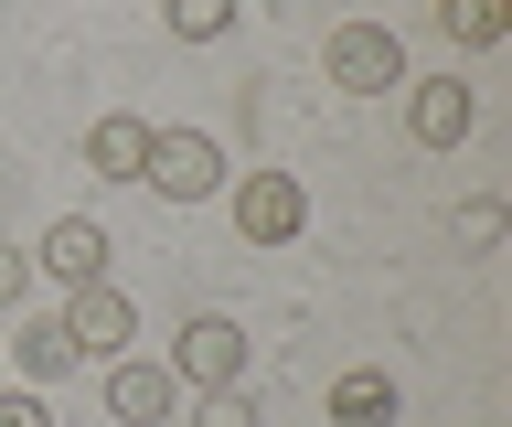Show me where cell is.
<instances>
[{
	"label": "cell",
	"mask_w": 512,
	"mask_h": 427,
	"mask_svg": "<svg viewBox=\"0 0 512 427\" xmlns=\"http://www.w3.org/2000/svg\"><path fill=\"white\" fill-rule=\"evenodd\" d=\"M22 289H32V246H11V235H0V310H11Z\"/></svg>",
	"instance_id": "2e32d148"
},
{
	"label": "cell",
	"mask_w": 512,
	"mask_h": 427,
	"mask_svg": "<svg viewBox=\"0 0 512 427\" xmlns=\"http://www.w3.org/2000/svg\"><path fill=\"white\" fill-rule=\"evenodd\" d=\"M22 374H32V385H54V374H75V342H64L54 321H22Z\"/></svg>",
	"instance_id": "7c38bea8"
},
{
	"label": "cell",
	"mask_w": 512,
	"mask_h": 427,
	"mask_svg": "<svg viewBox=\"0 0 512 427\" xmlns=\"http://www.w3.org/2000/svg\"><path fill=\"white\" fill-rule=\"evenodd\" d=\"M64 342H75V363H118L128 353V331H139V310H128V289H118V278H75V289H64Z\"/></svg>",
	"instance_id": "6da1fadb"
},
{
	"label": "cell",
	"mask_w": 512,
	"mask_h": 427,
	"mask_svg": "<svg viewBox=\"0 0 512 427\" xmlns=\"http://www.w3.org/2000/svg\"><path fill=\"white\" fill-rule=\"evenodd\" d=\"M139 182H150V193H171V203H203V193H224V150H214L203 129H150Z\"/></svg>",
	"instance_id": "3957f363"
},
{
	"label": "cell",
	"mask_w": 512,
	"mask_h": 427,
	"mask_svg": "<svg viewBox=\"0 0 512 427\" xmlns=\"http://www.w3.org/2000/svg\"><path fill=\"white\" fill-rule=\"evenodd\" d=\"M459 246H502V203H459Z\"/></svg>",
	"instance_id": "9a60e30c"
},
{
	"label": "cell",
	"mask_w": 512,
	"mask_h": 427,
	"mask_svg": "<svg viewBox=\"0 0 512 427\" xmlns=\"http://www.w3.org/2000/svg\"><path fill=\"white\" fill-rule=\"evenodd\" d=\"M139 161H150V129H139V118H96L86 129V171L96 182H139Z\"/></svg>",
	"instance_id": "9c48e42d"
},
{
	"label": "cell",
	"mask_w": 512,
	"mask_h": 427,
	"mask_svg": "<svg viewBox=\"0 0 512 427\" xmlns=\"http://www.w3.org/2000/svg\"><path fill=\"white\" fill-rule=\"evenodd\" d=\"M406 139L416 150H459V139H470V86H459V75L406 86Z\"/></svg>",
	"instance_id": "8992f818"
},
{
	"label": "cell",
	"mask_w": 512,
	"mask_h": 427,
	"mask_svg": "<svg viewBox=\"0 0 512 427\" xmlns=\"http://www.w3.org/2000/svg\"><path fill=\"white\" fill-rule=\"evenodd\" d=\"M192 427H256V395H246V385H203Z\"/></svg>",
	"instance_id": "5bb4252c"
},
{
	"label": "cell",
	"mask_w": 512,
	"mask_h": 427,
	"mask_svg": "<svg viewBox=\"0 0 512 427\" xmlns=\"http://www.w3.org/2000/svg\"><path fill=\"white\" fill-rule=\"evenodd\" d=\"M171 33L182 43H224L235 33V0H171Z\"/></svg>",
	"instance_id": "4fadbf2b"
},
{
	"label": "cell",
	"mask_w": 512,
	"mask_h": 427,
	"mask_svg": "<svg viewBox=\"0 0 512 427\" xmlns=\"http://www.w3.org/2000/svg\"><path fill=\"white\" fill-rule=\"evenodd\" d=\"M299 225H310V193H299L288 171H246V182H235V235H246V246H288Z\"/></svg>",
	"instance_id": "277c9868"
},
{
	"label": "cell",
	"mask_w": 512,
	"mask_h": 427,
	"mask_svg": "<svg viewBox=\"0 0 512 427\" xmlns=\"http://www.w3.org/2000/svg\"><path fill=\"white\" fill-rule=\"evenodd\" d=\"M171 374H182V385H246V331L224 321V310L182 321V342H171Z\"/></svg>",
	"instance_id": "5b68a950"
},
{
	"label": "cell",
	"mask_w": 512,
	"mask_h": 427,
	"mask_svg": "<svg viewBox=\"0 0 512 427\" xmlns=\"http://www.w3.org/2000/svg\"><path fill=\"white\" fill-rule=\"evenodd\" d=\"M331 427H395V374H374V363L342 374L331 385Z\"/></svg>",
	"instance_id": "30bf717a"
},
{
	"label": "cell",
	"mask_w": 512,
	"mask_h": 427,
	"mask_svg": "<svg viewBox=\"0 0 512 427\" xmlns=\"http://www.w3.org/2000/svg\"><path fill=\"white\" fill-rule=\"evenodd\" d=\"M107 417H118V427H150V417H171V363H139V353H118V363H107Z\"/></svg>",
	"instance_id": "52a82bcc"
},
{
	"label": "cell",
	"mask_w": 512,
	"mask_h": 427,
	"mask_svg": "<svg viewBox=\"0 0 512 427\" xmlns=\"http://www.w3.org/2000/svg\"><path fill=\"white\" fill-rule=\"evenodd\" d=\"M438 22H448V43H470V54H491V43L512 33V0H438Z\"/></svg>",
	"instance_id": "8fae6325"
},
{
	"label": "cell",
	"mask_w": 512,
	"mask_h": 427,
	"mask_svg": "<svg viewBox=\"0 0 512 427\" xmlns=\"http://www.w3.org/2000/svg\"><path fill=\"white\" fill-rule=\"evenodd\" d=\"M0 427H54V417H43V395H0Z\"/></svg>",
	"instance_id": "e0dca14e"
},
{
	"label": "cell",
	"mask_w": 512,
	"mask_h": 427,
	"mask_svg": "<svg viewBox=\"0 0 512 427\" xmlns=\"http://www.w3.org/2000/svg\"><path fill=\"white\" fill-rule=\"evenodd\" d=\"M32 267H43V278H64V289H75V278H107V235H96L86 214H64V225L32 246Z\"/></svg>",
	"instance_id": "ba28073f"
},
{
	"label": "cell",
	"mask_w": 512,
	"mask_h": 427,
	"mask_svg": "<svg viewBox=\"0 0 512 427\" xmlns=\"http://www.w3.org/2000/svg\"><path fill=\"white\" fill-rule=\"evenodd\" d=\"M320 65L342 97H384V86H406V43L384 33V22H342V33L320 43Z\"/></svg>",
	"instance_id": "7a4b0ae2"
}]
</instances>
